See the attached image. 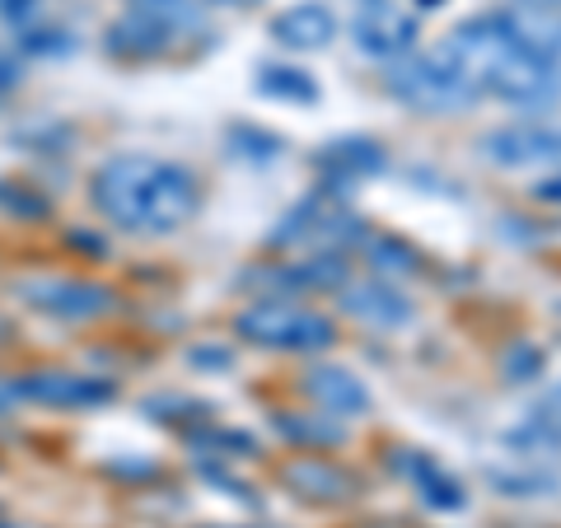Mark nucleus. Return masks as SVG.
Returning <instances> with one entry per match:
<instances>
[{
    "instance_id": "1",
    "label": "nucleus",
    "mask_w": 561,
    "mask_h": 528,
    "mask_svg": "<svg viewBox=\"0 0 561 528\" xmlns=\"http://www.w3.org/2000/svg\"><path fill=\"white\" fill-rule=\"evenodd\" d=\"M90 202L103 220L127 234H179L202 210V183L173 160L108 154L90 179Z\"/></svg>"
},
{
    "instance_id": "2",
    "label": "nucleus",
    "mask_w": 561,
    "mask_h": 528,
    "mask_svg": "<svg viewBox=\"0 0 561 528\" xmlns=\"http://www.w3.org/2000/svg\"><path fill=\"white\" fill-rule=\"evenodd\" d=\"M440 51L478 84V94L505 99L515 108H548L561 99V70L524 51L501 24V14H472V20L454 24Z\"/></svg>"
},
{
    "instance_id": "3",
    "label": "nucleus",
    "mask_w": 561,
    "mask_h": 528,
    "mask_svg": "<svg viewBox=\"0 0 561 528\" xmlns=\"http://www.w3.org/2000/svg\"><path fill=\"white\" fill-rule=\"evenodd\" d=\"M402 108L412 113H426V117H454V113H468L478 103V84H472L459 66H454L440 47L431 57H402L389 66V80H383Z\"/></svg>"
},
{
    "instance_id": "4",
    "label": "nucleus",
    "mask_w": 561,
    "mask_h": 528,
    "mask_svg": "<svg viewBox=\"0 0 561 528\" xmlns=\"http://www.w3.org/2000/svg\"><path fill=\"white\" fill-rule=\"evenodd\" d=\"M234 332L262 351H295V356L328 351L337 342V323H332L328 313L300 309V305H290V299H253L249 309L234 313Z\"/></svg>"
},
{
    "instance_id": "5",
    "label": "nucleus",
    "mask_w": 561,
    "mask_h": 528,
    "mask_svg": "<svg viewBox=\"0 0 561 528\" xmlns=\"http://www.w3.org/2000/svg\"><path fill=\"white\" fill-rule=\"evenodd\" d=\"M365 239V220L346 206L337 192L313 187L300 206L286 210V220H276L267 249H309V253H337Z\"/></svg>"
},
{
    "instance_id": "6",
    "label": "nucleus",
    "mask_w": 561,
    "mask_h": 528,
    "mask_svg": "<svg viewBox=\"0 0 561 528\" xmlns=\"http://www.w3.org/2000/svg\"><path fill=\"white\" fill-rule=\"evenodd\" d=\"M14 295L33 305L47 319L61 323H90L103 313L117 309V290L103 280H80V276H33V280H14Z\"/></svg>"
},
{
    "instance_id": "7",
    "label": "nucleus",
    "mask_w": 561,
    "mask_h": 528,
    "mask_svg": "<svg viewBox=\"0 0 561 528\" xmlns=\"http://www.w3.org/2000/svg\"><path fill=\"white\" fill-rule=\"evenodd\" d=\"M10 389L20 402H38V408H103L117 398V383L103 375H70V369H28L14 375Z\"/></svg>"
},
{
    "instance_id": "8",
    "label": "nucleus",
    "mask_w": 561,
    "mask_h": 528,
    "mask_svg": "<svg viewBox=\"0 0 561 528\" xmlns=\"http://www.w3.org/2000/svg\"><path fill=\"white\" fill-rule=\"evenodd\" d=\"M421 38V24L412 10L393 5V0H370L360 5V14L351 20V43L375 61H402L412 57V47Z\"/></svg>"
},
{
    "instance_id": "9",
    "label": "nucleus",
    "mask_w": 561,
    "mask_h": 528,
    "mask_svg": "<svg viewBox=\"0 0 561 528\" xmlns=\"http://www.w3.org/2000/svg\"><path fill=\"white\" fill-rule=\"evenodd\" d=\"M239 286L249 290H276L262 299H280V290H305V295H328L351 286V262L342 253H313L305 262H276V267H257L239 276Z\"/></svg>"
},
{
    "instance_id": "10",
    "label": "nucleus",
    "mask_w": 561,
    "mask_h": 528,
    "mask_svg": "<svg viewBox=\"0 0 561 528\" xmlns=\"http://www.w3.org/2000/svg\"><path fill=\"white\" fill-rule=\"evenodd\" d=\"M383 169H389V150H383L375 136H337L313 154V173H319L323 192H337V197L379 179Z\"/></svg>"
},
{
    "instance_id": "11",
    "label": "nucleus",
    "mask_w": 561,
    "mask_h": 528,
    "mask_svg": "<svg viewBox=\"0 0 561 528\" xmlns=\"http://www.w3.org/2000/svg\"><path fill=\"white\" fill-rule=\"evenodd\" d=\"M482 154L496 169H534V164H561V127L548 122H515L482 136Z\"/></svg>"
},
{
    "instance_id": "12",
    "label": "nucleus",
    "mask_w": 561,
    "mask_h": 528,
    "mask_svg": "<svg viewBox=\"0 0 561 528\" xmlns=\"http://www.w3.org/2000/svg\"><path fill=\"white\" fill-rule=\"evenodd\" d=\"M280 482L309 505H346L360 496V478L323 454H300V459L280 463Z\"/></svg>"
},
{
    "instance_id": "13",
    "label": "nucleus",
    "mask_w": 561,
    "mask_h": 528,
    "mask_svg": "<svg viewBox=\"0 0 561 528\" xmlns=\"http://www.w3.org/2000/svg\"><path fill=\"white\" fill-rule=\"evenodd\" d=\"M342 309L356 323H370L383 332H398L416 319V305L402 290H393L389 280H356V286L342 290Z\"/></svg>"
},
{
    "instance_id": "14",
    "label": "nucleus",
    "mask_w": 561,
    "mask_h": 528,
    "mask_svg": "<svg viewBox=\"0 0 561 528\" xmlns=\"http://www.w3.org/2000/svg\"><path fill=\"white\" fill-rule=\"evenodd\" d=\"M300 389L319 402V412H332V416H365L370 412V389H365L360 375H351L346 365H313Z\"/></svg>"
},
{
    "instance_id": "15",
    "label": "nucleus",
    "mask_w": 561,
    "mask_h": 528,
    "mask_svg": "<svg viewBox=\"0 0 561 528\" xmlns=\"http://www.w3.org/2000/svg\"><path fill=\"white\" fill-rule=\"evenodd\" d=\"M267 33L290 51H323L332 38H337V14L328 5H319V0H300V5L280 10L267 24Z\"/></svg>"
},
{
    "instance_id": "16",
    "label": "nucleus",
    "mask_w": 561,
    "mask_h": 528,
    "mask_svg": "<svg viewBox=\"0 0 561 528\" xmlns=\"http://www.w3.org/2000/svg\"><path fill=\"white\" fill-rule=\"evenodd\" d=\"M103 47H108L117 61H154V57H164V51L173 47V33L164 24L146 20V14L122 10L117 20L108 24V33H103Z\"/></svg>"
},
{
    "instance_id": "17",
    "label": "nucleus",
    "mask_w": 561,
    "mask_h": 528,
    "mask_svg": "<svg viewBox=\"0 0 561 528\" xmlns=\"http://www.w3.org/2000/svg\"><path fill=\"white\" fill-rule=\"evenodd\" d=\"M501 24L511 28V38L534 51L538 61H548L561 70V14L557 10H538V5H511V10H496Z\"/></svg>"
},
{
    "instance_id": "18",
    "label": "nucleus",
    "mask_w": 561,
    "mask_h": 528,
    "mask_svg": "<svg viewBox=\"0 0 561 528\" xmlns=\"http://www.w3.org/2000/svg\"><path fill=\"white\" fill-rule=\"evenodd\" d=\"M402 472H408V482L421 491V501H426L431 509H440V515H459V509H468V491L463 482L454 478V472H445L440 463L431 459V454H416V449H402Z\"/></svg>"
},
{
    "instance_id": "19",
    "label": "nucleus",
    "mask_w": 561,
    "mask_h": 528,
    "mask_svg": "<svg viewBox=\"0 0 561 528\" xmlns=\"http://www.w3.org/2000/svg\"><path fill=\"white\" fill-rule=\"evenodd\" d=\"M501 445L515 454H561V383L548 389V398H542L515 431L501 435Z\"/></svg>"
},
{
    "instance_id": "20",
    "label": "nucleus",
    "mask_w": 561,
    "mask_h": 528,
    "mask_svg": "<svg viewBox=\"0 0 561 528\" xmlns=\"http://www.w3.org/2000/svg\"><path fill=\"white\" fill-rule=\"evenodd\" d=\"M272 431L286 439V445L309 449V454H323V449L346 445V426H342V421L313 416V412H272Z\"/></svg>"
},
{
    "instance_id": "21",
    "label": "nucleus",
    "mask_w": 561,
    "mask_h": 528,
    "mask_svg": "<svg viewBox=\"0 0 561 528\" xmlns=\"http://www.w3.org/2000/svg\"><path fill=\"white\" fill-rule=\"evenodd\" d=\"M257 94L262 99H276V103H295V108H309L319 103V80L300 66H262L257 70Z\"/></svg>"
},
{
    "instance_id": "22",
    "label": "nucleus",
    "mask_w": 561,
    "mask_h": 528,
    "mask_svg": "<svg viewBox=\"0 0 561 528\" xmlns=\"http://www.w3.org/2000/svg\"><path fill=\"white\" fill-rule=\"evenodd\" d=\"M225 146H230L234 160H249V164H276L280 154H286V136L262 131V127H253V122H234V127L225 131Z\"/></svg>"
},
{
    "instance_id": "23",
    "label": "nucleus",
    "mask_w": 561,
    "mask_h": 528,
    "mask_svg": "<svg viewBox=\"0 0 561 528\" xmlns=\"http://www.w3.org/2000/svg\"><path fill=\"white\" fill-rule=\"evenodd\" d=\"M486 482L496 486L501 496L534 501V496H552V491H561V472H542V468H486Z\"/></svg>"
},
{
    "instance_id": "24",
    "label": "nucleus",
    "mask_w": 561,
    "mask_h": 528,
    "mask_svg": "<svg viewBox=\"0 0 561 528\" xmlns=\"http://www.w3.org/2000/svg\"><path fill=\"white\" fill-rule=\"evenodd\" d=\"M365 253H370V267H379L383 276H416L426 267L421 249H412L402 234H379V239L365 243Z\"/></svg>"
},
{
    "instance_id": "25",
    "label": "nucleus",
    "mask_w": 561,
    "mask_h": 528,
    "mask_svg": "<svg viewBox=\"0 0 561 528\" xmlns=\"http://www.w3.org/2000/svg\"><path fill=\"white\" fill-rule=\"evenodd\" d=\"M187 445L192 449H202L206 459H257V439L253 435H243V431H216L206 421V431H192L187 435Z\"/></svg>"
},
{
    "instance_id": "26",
    "label": "nucleus",
    "mask_w": 561,
    "mask_h": 528,
    "mask_svg": "<svg viewBox=\"0 0 561 528\" xmlns=\"http://www.w3.org/2000/svg\"><path fill=\"white\" fill-rule=\"evenodd\" d=\"M127 10L146 14V20H154V24H164L173 38L202 24V5H197V0H127Z\"/></svg>"
},
{
    "instance_id": "27",
    "label": "nucleus",
    "mask_w": 561,
    "mask_h": 528,
    "mask_svg": "<svg viewBox=\"0 0 561 528\" xmlns=\"http://www.w3.org/2000/svg\"><path fill=\"white\" fill-rule=\"evenodd\" d=\"M542 369H548V351L534 346V342H511L501 356V375L511 383H534L542 379Z\"/></svg>"
},
{
    "instance_id": "28",
    "label": "nucleus",
    "mask_w": 561,
    "mask_h": 528,
    "mask_svg": "<svg viewBox=\"0 0 561 528\" xmlns=\"http://www.w3.org/2000/svg\"><path fill=\"white\" fill-rule=\"evenodd\" d=\"M0 210H5V216H20V220H43L51 210V202L43 197V192H33L28 183L0 179Z\"/></svg>"
},
{
    "instance_id": "29",
    "label": "nucleus",
    "mask_w": 561,
    "mask_h": 528,
    "mask_svg": "<svg viewBox=\"0 0 561 528\" xmlns=\"http://www.w3.org/2000/svg\"><path fill=\"white\" fill-rule=\"evenodd\" d=\"M20 51L24 57H70L76 43H70L66 28H24L20 33Z\"/></svg>"
},
{
    "instance_id": "30",
    "label": "nucleus",
    "mask_w": 561,
    "mask_h": 528,
    "mask_svg": "<svg viewBox=\"0 0 561 528\" xmlns=\"http://www.w3.org/2000/svg\"><path fill=\"white\" fill-rule=\"evenodd\" d=\"M197 468H202V478H206V482H216V486L225 491V496H234V501H249V505H257L253 486H249V482H234L230 472H225V468H220L216 459H206V463H197Z\"/></svg>"
},
{
    "instance_id": "31",
    "label": "nucleus",
    "mask_w": 561,
    "mask_h": 528,
    "mask_svg": "<svg viewBox=\"0 0 561 528\" xmlns=\"http://www.w3.org/2000/svg\"><path fill=\"white\" fill-rule=\"evenodd\" d=\"M187 360L197 369H230L234 365V356H230V351H220V346H192Z\"/></svg>"
},
{
    "instance_id": "32",
    "label": "nucleus",
    "mask_w": 561,
    "mask_h": 528,
    "mask_svg": "<svg viewBox=\"0 0 561 528\" xmlns=\"http://www.w3.org/2000/svg\"><path fill=\"white\" fill-rule=\"evenodd\" d=\"M20 80H24V70H20V57H14V51H5V47H0V94L20 90Z\"/></svg>"
},
{
    "instance_id": "33",
    "label": "nucleus",
    "mask_w": 561,
    "mask_h": 528,
    "mask_svg": "<svg viewBox=\"0 0 561 528\" xmlns=\"http://www.w3.org/2000/svg\"><path fill=\"white\" fill-rule=\"evenodd\" d=\"M33 10H38V0H0V20L5 24H28Z\"/></svg>"
},
{
    "instance_id": "34",
    "label": "nucleus",
    "mask_w": 561,
    "mask_h": 528,
    "mask_svg": "<svg viewBox=\"0 0 561 528\" xmlns=\"http://www.w3.org/2000/svg\"><path fill=\"white\" fill-rule=\"evenodd\" d=\"M534 202L538 206H561V173H548V179L534 183Z\"/></svg>"
},
{
    "instance_id": "35",
    "label": "nucleus",
    "mask_w": 561,
    "mask_h": 528,
    "mask_svg": "<svg viewBox=\"0 0 561 528\" xmlns=\"http://www.w3.org/2000/svg\"><path fill=\"white\" fill-rule=\"evenodd\" d=\"M66 239H70V243H76V249H84V253H94V257H103V239H99V234H94V239H90V234H66Z\"/></svg>"
},
{
    "instance_id": "36",
    "label": "nucleus",
    "mask_w": 561,
    "mask_h": 528,
    "mask_svg": "<svg viewBox=\"0 0 561 528\" xmlns=\"http://www.w3.org/2000/svg\"><path fill=\"white\" fill-rule=\"evenodd\" d=\"M14 402H20V398H14V389H10L5 379H0V416H5V412L14 408Z\"/></svg>"
},
{
    "instance_id": "37",
    "label": "nucleus",
    "mask_w": 561,
    "mask_h": 528,
    "mask_svg": "<svg viewBox=\"0 0 561 528\" xmlns=\"http://www.w3.org/2000/svg\"><path fill=\"white\" fill-rule=\"evenodd\" d=\"M524 5H538V10H557L561 14V0H524Z\"/></svg>"
},
{
    "instance_id": "38",
    "label": "nucleus",
    "mask_w": 561,
    "mask_h": 528,
    "mask_svg": "<svg viewBox=\"0 0 561 528\" xmlns=\"http://www.w3.org/2000/svg\"><path fill=\"white\" fill-rule=\"evenodd\" d=\"M0 528H43V524H14V519H0Z\"/></svg>"
},
{
    "instance_id": "39",
    "label": "nucleus",
    "mask_w": 561,
    "mask_h": 528,
    "mask_svg": "<svg viewBox=\"0 0 561 528\" xmlns=\"http://www.w3.org/2000/svg\"><path fill=\"white\" fill-rule=\"evenodd\" d=\"M216 5H257V0H216Z\"/></svg>"
},
{
    "instance_id": "40",
    "label": "nucleus",
    "mask_w": 561,
    "mask_h": 528,
    "mask_svg": "<svg viewBox=\"0 0 561 528\" xmlns=\"http://www.w3.org/2000/svg\"><path fill=\"white\" fill-rule=\"evenodd\" d=\"M421 5H426V10H431V0H421Z\"/></svg>"
},
{
    "instance_id": "41",
    "label": "nucleus",
    "mask_w": 561,
    "mask_h": 528,
    "mask_svg": "<svg viewBox=\"0 0 561 528\" xmlns=\"http://www.w3.org/2000/svg\"><path fill=\"white\" fill-rule=\"evenodd\" d=\"M365 5H370V0H365Z\"/></svg>"
}]
</instances>
